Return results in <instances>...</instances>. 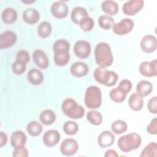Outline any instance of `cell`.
<instances>
[{
  "label": "cell",
  "mask_w": 157,
  "mask_h": 157,
  "mask_svg": "<svg viewBox=\"0 0 157 157\" xmlns=\"http://www.w3.org/2000/svg\"><path fill=\"white\" fill-rule=\"evenodd\" d=\"M70 44L65 39L56 40L53 45L54 61L58 66H66L70 60Z\"/></svg>",
  "instance_id": "6da1fadb"
},
{
  "label": "cell",
  "mask_w": 157,
  "mask_h": 157,
  "mask_svg": "<svg viewBox=\"0 0 157 157\" xmlns=\"http://www.w3.org/2000/svg\"><path fill=\"white\" fill-rule=\"evenodd\" d=\"M96 63L100 66L109 67L113 61V56L110 45L106 42L98 43L94 48Z\"/></svg>",
  "instance_id": "7a4b0ae2"
},
{
  "label": "cell",
  "mask_w": 157,
  "mask_h": 157,
  "mask_svg": "<svg viewBox=\"0 0 157 157\" xmlns=\"http://www.w3.org/2000/svg\"><path fill=\"white\" fill-rule=\"evenodd\" d=\"M141 136L136 132H131L121 136L117 142L120 150L124 153H128L137 149L141 145Z\"/></svg>",
  "instance_id": "3957f363"
},
{
  "label": "cell",
  "mask_w": 157,
  "mask_h": 157,
  "mask_svg": "<svg viewBox=\"0 0 157 157\" xmlns=\"http://www.w3.org/2000/svg\"><path fill=\"white\" fill-rule=\"evenodd\" d=\"M93 77L98 83L108 87L115 85L118 80V75L115 72L109 71L106 67L100 66L94 70Z\"/></svg>",
  "instance_id": "277c9868"
},
{
  "label": "cell",
  "mask_w": 157,
  "mask_h": 157,
  "mask_svg": "<svg viewBox=\"0 0 157 157\" xmlns=\"http://www.w3.org/2000/svg\"><path fill=\"white\" fill-rule=\"evenodd\" d=\"M61 109L67 117L74 120L82 118L85 112V109L72 98L66 99L62 103Z\"/></svg>",
  "instance_id": "5b68a950"
},
{
  "label": "cell",
  "mask_w": 157,
  "mask_h": 157,
  "mask_svg": "<svg viewBox=\"0 0 157 157\" xmlns=\"http://www.w3.org/2000/svg\"><path fill=\"white\" fill-rule=\"evenodd\" d=\"M102 92L99 87L92 85L85 91L84 102L86 107L90 109H96L102 104Z\"/></svg>",
  "instance_id": "8992f818"
},
{
  "label": "cell",
  "mask_w": 157,
  "mask_h": 157,
  "mask_svg": "<svg viewBox=\"0 0 157 157\" xmlns=\"http://www.w3.org/2000/svg\"><path fill=\"white\" fill-rule=\"evenodd\" d=\"M134 25V23L132 19L124 18L120 22L115 23L112 27V30L118 36H124L132 30Z\"/></svg>",
  "instance_id": "52a82bcc"
},
{
  "label": "cell",
  "mask_w": 157,
  "mask_h": 157,
  "mask_svg": "<svg viewBox=\"0 0 157 157\" xmlns=\"http://www.w3.org/2000/svg\"><path fill=\"white\" fill-rule=\"evenodd\" d=\"M59 150L61 153L64 156H73L78 150V144L75 139L67 138L61 142Z\"/></svg>",
  "instance_id": "ba28073f"
},
{
  "label": "cell",
  "mask_w": 157,
  "mask_h": 157,
  "mask_svg": "<svg viewBox=\"0 0 157 157\" xmlns=\"http://www.w3.org/2000/svg\"><path fill=\"white\" fill-rule=\"evenodd\" d=\"M144 6V1L143 0H130L123 4L122 11L125 15L132 16L140 12Z\"/></svg>",
  "instance_id": "9c48e42d"
},
{
  "label": "cell",
  "mask_w": 157,
  "mask_h": 157,
  "mask_svg": "<svg viewBox=\"0 0 157 157\" xmlns=\"http://www.w3.org/2000/svg\"><path fill=\"white\" fill-rule=\"evenodd\" d=\"M141 75L147 77H156L157 75V61L156 59L150 61L142 62L139 67Z\"/></svg>",
  "instance_id": "30bf717a"
},
{
  "label": "cell",
  "mask_w": 157,
  "mask_h": 157,
  "mask_svg": "<svg viewBox=\"0 0 157 157\" xmlns=\"http://www.w3.org/2000/svg\"><path fill=\"white\" fill-rule=\"evenodd\" d=\"M91 48L90 43L84 40H77L74 46V52L75 56L81 59L88 58L91 53Z\"/></svg>",
  "instance_id": "8fae6325"
},
{
  "label": "cell",
  "mask_w": 157,
  "mask_h": 157,
  "mask_svg": "<svg viewBox=\"0 0 157 157\" xmlns=\"http://www.w3.org/2000/svg\"><path fill=\"white\" fill-rule=\"evenodd\" d=\"M140 47L141 50L147 53L155 52L157 47V40L156 37L151 34L145 35L140 40Z\"/></svg>",
  "instance_id": "7c38bea8"
},
{
  "label": "cell",
  "mask_w": 157,
  "mask_h": 157,
  "mask_svg": "<svg viewBox=\"0 0 157 157\" xmlns=\"http://www.w3.org/2000/svg\"><path fill=\"white\" fill-rule=\"evenodd\" d=\"M52 15L56 18H65L68 13V7L63 1H58L53 2L50 8Z\"/></svg>",
  "instance_id": "4fadbf2b"
},
{
  "label": "cell",
  "mask_w": 157,
  "mask_h": 157,
  "mask_svg": "<svg viewBox=\"0 0 157 157\" xmlns=\"http://www.w3.org/2000/svg\"><path fill=\"white\" fill-rule=\"evenodd\" d=\"M61 136L59 132L55 129L47 131L42 137L44 144L48 147H52L56 145L60 140Z\"/></svg>",
  "instance_id": "5bb4252c"
},
{
  "label": "cell",
  "mask_w": 157,
  "mask_h": 157,
  "mask_svg": "<svg viewBox=\"0 0 157 157\" xmlns=\"http://www.w3.org/2000/svg\"><path fill=\"white\" fill-rule=\"evenodd\" d=\"M17 35L12 31H6L0 35V48H7L12 47L17 42Z\"/></svg>",
  "instance_id": "9a60e30c"
},
{
  "label": "cell",
  "mask_w": 157,
  "mask_h": 157,
  "mask_svg": "<svg viewBox=\"0 0 157 157\" xmlns=\"http://www.w3.org/2000/svg\"><path fill=\"white\" fill-rule=\"evenodd\" d=\"M33 59L35 64L40 69H45L48 67L49 60L46 53L40 49L34 50L33 53Z\"/></svg>",
  "instance_id": "2e32d148"
},
{
  "label": "cell",
  "mask_w": 157,
  "mask_h": 157,
  "mask_svg": "<svg viewBox=\"0 0 157 157\" xmlns=\"http://www.w3.org/2000/svg\"><path fill=\"white\" fill-rule=\"evenodd\" d=\"M26 136L22 131H15L10 136V144L13 149L25 147L26 142Z\"/></svg>",
  "instance_id": "e0dca14e"
},
{
  "label": "cell",
  "mask_w": 157,
  "mask_h": 157,
  "mask_svg": "<svg viewBox=\"0 0 157 157\" xmlns=\"http://www.w3.org/2000/svg\"><path fill=\"white\" fill-rule=\"evenodd\" d=\"M115 141V136L109 131L105 130L101 132L98 137V145L103 148L111 146Z\"/></svg>",
  "instance_id": "ac0fdd59"
},
{
  "label": "cell",
  "mask_w": 157,
  "mask_h": 157,
  "mask_svg": "<svg viewBox=\"0 0 157 157\" xmlns=\"http://www.w3.org/2000/svg\"><path fill=\"white\" fill-rule=\"evenodd\" d=\"M89 69L87 64L83 62L77 61L73 63L70 68L71 74L76 77L85 76L88 72Z\"/></svg>",
  "instance_id": "d6986e66"
},
{
  "label": "cell",
  "mask_w": 157,
  "mask_h": 157,
  "mask_svg": "<svg viewBox=\"0 0 157 157\" xmlns=\"http://www.w3.org/2000/svg\"><path fill=\"white\" fill-rule=\"evenodd\" d=\"M24 21L29 25H34L38 22L40 18V15L38 11L33 8L26 9L22 15Z\"/></svg>",
  "instance_id": "ffe728a7"
},
{
  "label": "cell",
  "mask_w": 157,
  "mask_h": 157,
  "mask_svg": "<svg viewBox=\"0 0 157 157\" xmlns=\"http://www.w3.org/2000/svg\"><path fill=\"white\" fill-rule=\"evenodd\" d=\"M28 82L33 85H39L44 80V75L42 72L37 69H31L27 74Z\"/></svg>",
  "instance_id": "44dd1931"
},
{
  "label": "cell",
  "mask_w": 157,
  "mask_h": 157,
  "mask_svg": "<svg viewBox=\"0 0 157 157\" xmlns=\"http://www.w3.org/2000/svg\"><path fill=\"white\" fill-rule=\"evenodd\" d=\"M88 16V13L85 8L82 6H77L72 9L71 13V18L72 21L78 25L80 22L85 18Z\"/></svg>",
  "instance_id": "7402d4cb"
},
{
  "label": "cell",
  "mask_w": 157,
  "mask_h": 157,
  "mask_svg": "<svg viewBox=\"0 0 157 157\" xmlns=\"http://www.w3.org/2000/svg\"><path fill=\"white\" fill-rule=\"evenodd\" d=\"M152 90L153 85L148 80H140L136 85V93L142 98L148 96L152 92Z\"/></svg>",
  "instance_id": "603a6c76"
},
{
  "label": "cell",
  "mask_w": 157,
  "mask_h": 157,
  "mask_svg": "<svg viewBox=\"0 0 157 157\" xmlns=\"http://www.w3.org/2000/svg\"><path fill=\"white\" fill-rule=\"evenodd\" d=\"M128 104L131 110L140 111L144 106L143 98L140 96L137 93H134L129 98Z\"/></svg>",
  "instance_id": "cb8c5ba5"
},
{
  "label": "cell",
  "mask_w": 157,
  "mask_h": 157,
  "mask_svg": "<svg viewBox=\"0 0 157 157\" xmlns=\"http://www.w3.org/2000/svg\"><path fill=\"white\" fill-rule=\"evenodd\" d=\"M102 10L108 15H114L118 12V4L112 0H105L101 3Z\"/></svg>",
  "instance_id": "d4e9b609"
},
{
  "label": "cell",
  "mask_w": 157,
  "mask_h": 157,
  "mask_svg": "<svg viewBox=\"0 0 157 157\" xmlns=\"http://www.w3.org/2000/svg\"><path fill=\"white\" fill-rule=\"evenodd\" d=\"M2 21L6 24H12L16 21L17 19V13L16 10L12 7L4 9L1 13Z\"/></svg>",
  "instance_id": "484cf974"
},
{
  "label": "cell",
  "mask_w": 157,
  "mask_h": 157,
  "mask_svg": "<svg viewBox=\"0 0 157 157\" xmlns=\"http://www.w3.org/2000/svg\"><path fill=\"white\" fill-rule=\"evenodd\" d=\"M40 122L46 126L52 124L56 120V115L51 109H45L41 112L39 115Z\"/></svg>",
  "instance_id": "4316f807"
},
{
  "label": "cell",
  "mask_w": 157,
  "mask_h": 157,
  "mask_svg": "<svg viewBox=\"0 0 157 157\" xmlns=\"http://www.w3.org/2000/svg\"><path fill=\"white\" fill-rule=\"evenodd\" d=\"M26 131L33 137H37L39 136L43 130V127L40 123L37 121H31L26 125Z\"/></svg>",
  "instance_id": "83f0119b"
},
{
  "label": "cell",
  "mask_w": 157,
  "mask_h": 157,
  "mask_svg": "<svg viewBox=\"0 0 157 157\" xmlns=\"http://www.w3.org/2000/svg\"><path fill=\"white\" fill-rule=\"evenodd\" d=\"M52 31V25L47 21L41 22L37 27V34L40 37L43 39L48 37L51 34Z\"/></svg>",
  "instance_id": "f1b7e54d"
},
{
  "label": "cell",
  "mask_w": 157,
  "mask_h": 157,
  "mask_svg": "<svg viewBox=\"0 0 157 157\" xmlns=\"http://www.w3.org/2000/svg\"><path fill=\"white\" fill-rule=\"evenodd\" d=\"M86 120L90 124L94 126H99L102 123L103 118L99 112L90 110L86 113Z\"/></svg>",
  "instance_id": "f546056e"
},
{
  "label": "cell",
  "mask_w": 157,
  "mask_h": 157,
  "mask_svg": "<svg viewBox=\"0 0 157 157\" xmlns=\"http://www.w3.org/2000/svg\"><path fill=\"white\" fill-rule=\"evenodd\" d=\"M115 24L114 19L107 15H101L98 18L99 26L104 30H109L113 27Z\"/></svg>",
  "instance_id": "4dcf8cb0"
},
{
  "label": "cell",
  "mask_w": 157,
  "mask_h": 157,
  "mask_svg": "<svg viewBox=\"0 0 157 157\" xmlns=\"http://www.w3.org/2000/svg\"><path fill=\"white\" fill-rule=\"evenodd\" d=\"M111 130L115 134H121L125 132L128 129V124L124 120H117L111 124Z\"/></svg>",
  "instance_id": "1f68e13d"
},
{
  "label": "cell",
  "mask_w": 157,
  "mask_h": 157,
  "mask_svg": "<svg viewBox=\"0 0 157 157\" xmlns=\"http://www.w3.org/2000/svg\"><path fill=\"white\" fill-rule=\"evenodd\" d=\"M157 153V144L155 142H150L142 150L140 156L156 157Z\"/></svg>",
  "instance_id": "d6a6232c"
},
{
  "label": "cell",
  "mask_w": 157,
  "mask_h": 157,
  "mask_svg": "<svg viewBox=\"0 0 157 157\" xmlns=\"http://www.w3.org/2000/svg\"><path fill=\"white\" fill-rule=\"evenodd\" d=\"M126 95V94L121 91L118 87L112 89L109 93L110 99L116 103H120L124 101Z\"/></svg>",
  "instance_id": "836d02e7"
},
{
  "label": "cell",
  "mask_w": 157,
  "mask_h": 157,
  "mask_svg": "<svg viewBox=\"0 0 157 157\" xmlns=\"http://www.w3.org/2000/svg\"><path fill=\"white\" fill-rule=\"evenodd\" d=\"M63 129L66 134L73 136L77 133L78 131V125L75 121H67L63 124Z\"/></svg>",
  "instance_id": "e575fe53"
},
{
  "label": "cell",
  "mask_w": 157,
  "mask_h": 157,
  "mask_svg": "<svg viewBox=\"0 0 157 157\" xmlns=\"http://www.w3.org/2000/svg\"><path fill=\"white\" fill-rule=\"evenodd\" d=\"M78 25L80 26L82 31L85 32H87V31H91L93 28L94 26V21L91 17L88 16L87 17L82 20L80 22Z\"/></svg>",
  "instance_id": "d590c367"
},
{
  "label": "cell",
  "mask_w": 157,
  "mask_h": 157,
  "mask_svg": "<svg viewBox=\"0 0 157 157\" xmlns=\"http://www.w3.org/2000/svg\"><path fill=\"white\" fill-rule=\"evenodd\" d=\"M26 69V64L18 60H15L12 64V71L16 75L23 74L25 72Z\"/></svg>",
  "instance_id": "8d00e7d4"
},
{
  "label": "cell",
  "mask_w": 157,
  "mask_h": 157,
  "mask_svg": "<svg viewBox=\"0 0 157 157\" xmlns=\"http://www.w3.org/2000/svg\"><path fill=\"white\" fill-rule=\"evenodd\" d=\"M121 91H123L125 94H128L132 88V83L128 79H123L122 80L118 86H117Z\"/></svg>",
  "instance_id": "74e56055"
},
{
  "label": "cell",
  "mask_w": 157,
  "mask_h": 157,
  "mask_svg": "<svg viewBox=\"0 0 157 157\" xmlns=\"http://www.w3.org/2000/svg\"><path fill=\"white\" fill-rule=\"evenodd\" d=\"M16 60H18L25 64H27L30 60V56L27 51L25 50H21L18 51L17 53Z\"/></svg>",
  "instance_id": "f35d334b"
},
{
  "label": "cell",
  "mask_w": 157,
  "mask_h": 157,
  "mask_svg": "<svg viewBox=\"0 0 157 157\" xmlns=\"http://www.w3.org/2000/svg\"><path fill=\"white\" fill-rule=\"evenodd\" d=\"M147 108L148 111L153 114L157 113V97L153 96L150 99L147 104Z\"/></svg>",
  "instance_id": "ab89813d"
},
{
  "label": "cell",
  "mask_w": 157,
  "mask_h": 157,
  "mask_svg": "<svg viewBox=\"0 0 157 157\" xmlns=\"http://www.w3.org/2000/svg\"><path fill=\"white\" fill-rule=\"evenodd\" d=\"M157 118H153L149 124L147 126V131L148 134L156 135L157 133Z\"/></svg>",
  "instance_id": "60d3db41"
},
{
  "label": "cell",
  "mask_w": 157,
  "mask_h": 157,
  "mask_svg": "<svg viewBox=\"0 0 157 157\" xmlns=\"http://www.w3.org/2000/svg\"><path fill=\"white\" fill-rule=\"evenodd\" d=\"M28 151L25 147L14 149L12 153L13 157H28Z\"/></svg>",
  "instance_id": "b9f144b4"
},
{
  "label": "cell",
  "mask_w": 157,
  "mask_h": 157,
  "mask_svg": "<svg viewBox=\"0 0 157 157\" xmlns=\"http://www.w3.org/2000/svg\"><path fill=\"white\" fill-rule=\"evenodd\" d=\"M7 142V134L2 132H0V147H4Z\"/></svg>",
  "instance_id": "7bdbcfd3"
},
{
  "label": "cell",
  "mask_w": 157,
  "mask_h": 157,
  "mask_svg": "<svg viewBox=\"0 0 157 157\" xmlns=\"http://www.w3.org/2000/svg\"><path fill=\"white\" fill-rule=\"evenodd\" d=\"M105 157H117L118 156V154L115 150L108 149L104 153V155Z\"/></svg>",
  "instance_id": "ee69618b"
},
{
  "label": "cell",
  "mask_w": 157,
  "mask_h": 157,
  "mask_svg": "<svg viewBox=\"0 0 157 157\" xmlns=\"http://www.w3.org/2000/svg\"><path fill=\"white\" fill-rule=\"evenodd\" d=\"M35 2V1L34 0H33V1H22V2H23V3H25V4H31V3H33V2Z\"/></svg>",
  "instance_id": "f6af8a7d"
}]
</instances>
